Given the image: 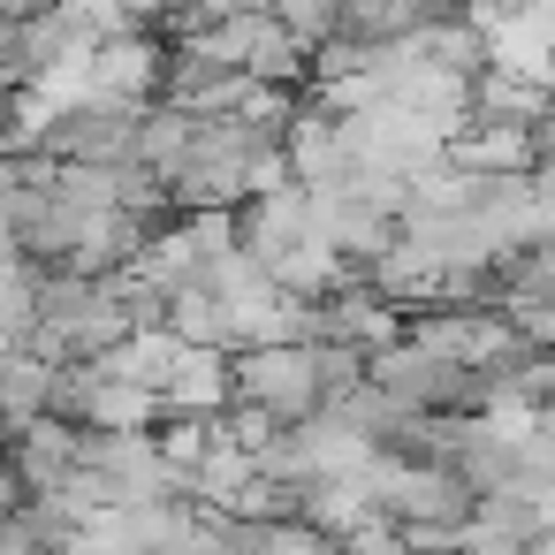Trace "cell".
Masks as SVG:
<instances>
[{"mask_svg": "<svg viewBox=\"0 0 555 555\" xmlns=\"http://www.w3.org/2000/svg\"><path fill=\"white\" fill-rule=\"evenodd\" d=\"M267 16H274L289 39H305L312 54L335 39V0H267Z\"/></svg>", "mask_w": 555, "mask_h": 555, "instance_id": "2", "label": "cell"}, {"mask_svg": "<svg viewBox=\"0 0 555 555\" xmlns=\"http://www.w3.org/2000/svg\"><path fill=\"white\" fill-rule=\"evenodd\" d=\"M229 244H236L259 274H274L289 251L312 244V191H305V183H267V191L236 198V206H229Z\"/></svg>", "mask_w": 555, "mask_h": 555, "instance_id": "1", "label": "cell"}]
</instances>
